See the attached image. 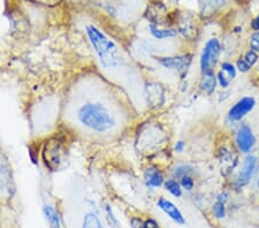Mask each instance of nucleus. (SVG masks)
Here are the masks:
<instances>
[{
  "label": "nucleus",
  "mask_w": 259,
  "mask_h": 228,
  "mask_svg": "<svg viewBox=\"0 0 259 228\" xmlns=\"http://www.w3.org/2000/svg\"><path fill=\"white\" fill-rule=\"evenodd\" d=\"M254 168H256V158H254L253 156L246 157L243 167H242L239 176H237V187H243L249 184V181L251 180V176L254 172Z\"/></svg>",
  "instance_id": "1a4fd4ad"
},
{
  "label": "nucleus",
  "mask_w": 259,
  "mask_h": 228,
  "mask_svg": "<svg viewBox=\"0 0 259 228\" xmlns=\"http://www.w3.org/2000/svg\"><path fill=\"white\" fill-rule=\"evenodd\" d=\"M133 228H144V222L140 218H133L131 220Z\"/></svg>",
  "instance_id": "393cba45"
},
{
  "label": "nucleus",
  "mask_w": 259,
  "mask_h": 228,
  "mask_svg": "<svg viewBox=\"0 0 259 228\" xmlns=\"http://www.w3.org/2000/svg\"><path fill=\"white\" fill-rule=\"evenodd\" d=\"M80 122L91 130L104 132L113 128L114 120L105 106L97 103H88L78 110Z\"/></svg>",
  "instance_id": "f257e3e1"
},
{
  "label": "nucleus",
  "mask_w": 259,
  "mask_h": 228,
  "mask_svg": "<svg viewBox=\"0 0 259 228\" xmlns=\"http://www.w3.org/2000/svg\"><path fill=\"white\" fill-rule=\"evenodd\" d=\"M160 64L166 68L169 69H178L180 73L183 74L189 67L191 62V56H178V57H168V58H160Z\"/></svg>",
  "instance_id": "0eeeda50"
},
{
  "label": "nucleus",
  "mask_w": 259,
  "mask_h": 228,
  "mask_svg": "<svg viewBox=\"0 0 259 228\" xmlns=\"http://www.w3.org/2000/svg\"><path fill=\"white\" fill-rule=\"evenodd\" d=\"M218 78H219V83H220V85L223 86V88H227L228 86V84H229V78L226 76V74H225L223 70H221V72L218 74Z\"/></svg>",
  "instance_id": "b1692460"
},
{
  "label": "nucleus",
  "mask_w": 259,
  "mask_h": 228,
  "mask_svg": "<svg viewBox=\"0 0 259 228\" xmlns=\"http://www.w3.org/2000/svg\"><path fill=\"white\" fill-rule=\"evenodd\" d=\"M256 105V101L252 97H244L240 99L231 110H229V118L234 121H239L243 117H245L249 112H251Z\"/></svg>",
  "instance_id": "423d86ee"
},
{
  "label": "nucleus",
  "mask_w": 259,
  "mask_h": 228,
  "mask_svg": "<svg viewBox=\"0 0 259 228\" xmlns=\"http://www.w3.org/2000/svg\"><path fill=\"white\" fill-rule=\"evenodd\" d=\"M236 142L242 152H248L251 150L254 143H256V139H254V136L252 134L251 128L249 126L242 127L241 129L237 131Z\"/></svg>",
  "instance_id": "6e6552de"
},
{
  "label": "nucleus",
  "mask_w": 259,
  "mask_h": 228,
  "mask_svg": "<svg viewBox=\"0 0 259 228\" xmlns=\"http://www.w3.org/2000/svg\"><path fill=\"white\" fill-rule=\"evenodd\" d=\"M62 155V144L60 141L53 140L45 144L43 150V160L45 165L51 169H56L59 166Z\"/></svg>",
  "instance_id": "20e7f679"
},
{
  "label": "nucleus",
  "mask_w": 259,
  "mask_h": 228,
  "mask_svg": "<svg viewBox=\"0 0 259 228\" xmlns=\"http://www.w3.org/2000/svg\"><path fill=\"white\" fill-rule=\"evenodd\" d=\"M213 213H214L215 218L223 219L226 215V209H225V203L217 201V203L213 205Z\"/></svg>",
  "instance_id": "6ab92c4d"
},
{
  "label": "nucleus",
  "mask_w": 259,
  "mask_h": 228,
  "mask_svg": "<svg viewBox=\"0 0 259 228\" xmlns=\"http://www.w3.org/2000/svg\"><path fill=\"white\" fill-rule=\"evenodd\" d=\"M221 68H223V72L225 74H227L229 80H233V78L236 76V70L232 64L225 62V64H223V66H221Z\"/></svg>",
  "instance_id": "412c9836"
},
{
  "label": "nucleus",
  "mask_w": 259,
  "mask_h": 228,
  "mask_svg": "<svg viewBox=\"0 0 259 228\" xmlns=\"http://www.w3.org/2000/svg\"><path fill=\"white\" fill-rule=\"evenodd\" d=\"M43 211H44L45 218H47V220L49 221L51 228H60V219L57 211L54 210L52 206H49V205L44 206Z\"/></svg>",
  "instance_id": "2eb2a0df"
},
{
  "label": "nucleus",
  "mask_w": 259,
  "mask_h": 228,
  "mask_svg": "<svg viewBox=\"0 0 259 228\" xmlns=\"http://www.w3.org/2000/svg\"><path fill=\"white\" fill-rule=\"evenodd\" d=\"M250 48H251L252 51L259 52V31L252 35L251 40H250Z\"/></svg>",
  "instance_id": "5701e85b"
},
{
  "label": "nucleus",
  "mask_w": 259,
  "mask_h": 228,
  "mask_svg": "<svg viewBox=\"0 0 259 228\" xmlns=\"http://www.w3.org/2000/svg\"><path fill=\"white\" fill-rule=\"evenodd\" d=\"M87 34L104 67L110 68L118 65L119 55L113 41L108 39L99 29L94 26L87 27Z\"/></svg>",
  "instance_id": "f03ea898"
},
{
  "label": "nucleus",
  "mask_w": 259,
  "mask_h": 228,
  "mask_svg": "<svg viewBox=\"0 0 259 228\" xmlns=\"http://www.w3.org/2000/svg\"><path fill=\"white\" fill-rule=\"evenodd\" d=\"M12 189V173L5 155L0 151V196L10 194Z\"/></svg>",
  "instance_id": "39448f33"
},
{
  "label": "nucleus",
  "mask_w": 259,
  "mask_h": 228,
  "mask_svg": "<svg viewBox=\"0 0 259 228\" xmlns=\"http://www.w3.org/2000/svg\"><path fill=\"white\" fill-rule=\"evenodd\" d=\"M145 181L146 186L152 187V188H156V187H160L164 182V177H162L161 173L156 168H150L145 173Z\"/></svg>",
  "instance_id": "4468645a"
},
{
  "label": "nucleus",
  "mask_w": 259,
  "mask_h": 228,
  "mask_svg": "<svg viewBox=\"0 0 259 228\" xmlns=\"http://www.w3.org/2000/svg\"><path fill=\"white\" fill-rule=\"evenodd\" d=\"M251 27H252L253 30L259 31V15L257 16L256 19H254V20L252 21V23H251Z\"/></svg>",
  "instance_id": "cd10ccee"
},
{
  "label": "nucleus",
  "mask_w": 259,
  "mask_h": 228,
  "mask_svg": "<svg viewBox=\"0 0 259 228\" xmlns=\"http://www.w3.org/2000/svg\"><path fill=\"white\" fill-rule=\"evenodd\" d=\"M158 206H159L170 219H173L175 222L180 223V225H183V223H185V218H183L182 213L180 212V210L170 201L161 197L160 200L158 201Z\"/></svg>",
  "instance_id": "9d476101"
},
{
  "label": "nucleus",
  "mask_w": 259,
  "mask_h": 228,
  "mask_svg": "<svg viewBox=\"0 0 259 228\" xmlns=\"http://www.w3.org/2000/svg\"><path fill=\"white\" fill-rule=\"evenodd\" d=\"M183 149H185V142H183V141H179V142H177V144H175V151L182 152Z\"/></svg>",
  "instance_id": "bb28decb"
},
{
  "label": "nucleus",
  "mask_w": 259,
  "mask_h": 228,
  "mask_svg": "<svg viewBox=\"0 0 259 228\" xmlns=\"http://www.w3.org/2000/svg\"><path fill=\"white\" fill-rule=\"evenodd\" d=\"M200 89L207 95H212L214 93L217 86V78L213 72H203L202 78H200L199 83Z\"/></svg>",
  "instance_id": "f8f14e48"
},
{
  "label": "nucleus",
  "mask_w": 259,
  "mask_h": 228,
  "mask_svg": "<svg viewBox=\"0 0 259 228\" xmlns=\"http://www.w3.org/2000/svg\"><path fill=\"white\" fill-rule=\"evenodd\" d=\"M144 228H159V225H158V222L156 220H153V219H149V220H146L144 222Z\"/></svg>",
  "instance_id": "a878e982"
},
{
  "label": "nucleus",
  "mask_w": 259,
  "mask_h": 228,
  "mask_svg": "<svg viewBox=\"0 0 259 228\" xmlns=\"http://www.w3.org/2000/svg\"><path fill=\"white\" fill-rule=\"evenodd\" d=\"M165 187L166 189L168 190L170 194L174 195L175 197H180L182 195L181 187H180V185L175 180H167L165 182Z\"/></svg>",
  "instance_id": "a211bd4d"
},
{
  "label": "nucleus",
  "mask_w": 259,
  "mask_h": 228,
  "mask_svg": "<svg viewBox=\"0 0 259 228\" xmlns=\"http://www.w3.org/2000/svg\"><path fill=\"white\" fill-rule=\"evenodd\" d=\"M258 59V56H257V52L252 51V50H250L245 53V55L240 58V60L237 61V68H239L241 72H248V70L252 67V66L256 64V61Z\"/></svg>",
  "instance_id": "ddd939ff"
},
{
  "label": "nucleus",
  "mask_w": 259,
  "mask_h": 228,
  "mask_svg": "<svg viewBox=\"0 0 259 228\" xmlns=\"http://www.w3.org/2000/svg\"><path fill=\"white\" fill-rule=\"evenodd\" d=\"M150 32H151L152 36H154L158 39L169 38V37H174L178 34V31L173 30V29H159L154 26V24H151V26H150Z\"/></svg>",
  "instance_id": "dca6fc26"
},
{
  "label": "nucleus",
  "mask_w": 259,
  "mask_h": 228,
  "mask_svg": "<svg viewBox=\"0 0 259 228\" xmlns=\"http://www.w3.org/2000/svg\"><path fill=\"white\" fill-rule=\"evenodd\" d=\"M191 171H193V168H191L190 166H186V165L178 166V167L174 169V176L183 177V176L188 175L189 173H191Z\"/></svg>",
  "instance_id": "aec40b11"
},
{
  "label": "nucleus",
  "mask_w": 259,
  "mask_h": 228,
  "mask_svg": "<svg viewBox=\"0 0 259 228\" xmlns=\"http://www.w3.org/2000/svg\"><path fill=\"white\" fill-rule=\"evenodd\" d=\"M257 186H258V188H259V180H258V182H257Z\"/></svg>",
  "instance_id": "c85d7f7f"
},
{
  "label": "nucleus",
  "mask_w": 259,
  "mask_h": 228,
  "mask_svg": "<svg viewBox=\"0 0 259 228\" xmlns=\"http://www.w3.org/2000/svg\"><path fill=\"white\" fill-rule=\"evenodd\" d=\"M194 185H195V182H194V180L191 179L189 175H186V176L181 177V186L186 190H191V189H193L194 188Z\"/></svg>",
  "instance_id": "4be33fe9"
},
{
  "label": "nucleus",
  "mask_w": 259,
  "mask_h": 228,
  "mask_svg": "<svg viewBox=\"0 0 259 228\" xmlns=\"http://www.w3.org/2000/svg\"><path fill=\"white\" fill-rule=\"evenodd\" d=\"M82 228H103V225L95 213H88L83 220Z\"/></svg>",
  "instance_id": "f3484780"
},
{
  "label": "nucleus",
  "mask_w": 259,
  "mask_h": 228,
  "mask_svg": "<svg viewBox=\"0 0 259 228\" xmlns=\"http://www.w3.org/2000/svg\"><path fill=\"white\" fill-rule=\"evenodd\" d=\"M220 52L221 45L218 39L212 38L207 41L205 48L203 49L202 57H200V67L203 72H213L212 68L218 61Z\"/></svg>",
  "instance_id": "7ed1b4c3"
},
{
  "label": "nucleus",
  "mask_w": 259,
  "mask_h": 228,
  "mask_svg": "<svg viewBox=\"0 0 259 228\" xmlns=\"http://www.w3.org/2000/svg\"><path fill=\"white\" fill-rule=\"evenodd\" d=\"M226 4V0H200V12L203 16H211L223 8Z\"/></svg>",
  "instance_id": "9b49d317"
}]
</instances>
